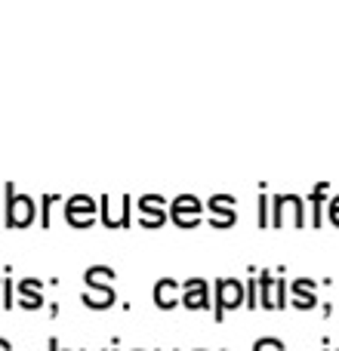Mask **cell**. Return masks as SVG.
<instances>
[{
	"mask_svg": "<svg viewBox=\"0 0 339 351\" xmlns=\"http://www.w3.org/2000/svg\"><path fill=\"white\" fill-rule=\"evenodd\" d=\"M80 216V225H86L93 219V200L90 197H74L71 200V206H68V219H78Z\"/></svg>",
	"mask_w": 339,
	"mask_h": 351,
	"instance_id": "1",
	"label": "cell"
},
{
	"mask_svg": "<svg viewBox=\"0 0 339 351\" xmlns=\"http://www.w3.org/2000/svg\"><path fill=\"white\" fill-rule=\"evenodd\" d=\"M219 299H222V305L225 308H235V305H241V287L237 284H222L219 287Z\"/></svg>",
	"mask_w": 339,
	"mask_h": 351,
	"instance_id": "2",
	"label": "cell"
},
{
	"mask_svg": "<svg viewBox=\"0 0 339 351\" xmlns=\"http://www.w3.org/2000/svg\"><path fill=\"white\" fill-rule=\"evenodd\" d=\"M185 305H188V308H204V305H207L204 284H200V290H198V284H191V293L185 296Z\"/></svg>",
	"mask_w": 339,
	"mask_h": 351,
	"instance_id": "3",
	"label": "cell"
},
{
	"mask_svg": "<svg viewBox=\"0 0 339 351\" xmlns=\"http://www.w3.org/2000/svg\"><path fill=\"white\" fill-rule=\"evenodd\" d=\"M10 213H12V216H16V219H19V222H25V219H28V222H31V200H25V197L12 200Z\"/></svg>",
	"mask_w": 339,
	"mask_h": 351,
	"instance_id": "4",
	"label": "cell"
},
{
	"mask_svg": "<svg viewBox=\"0 0 339 351\" xmlns=\"http://www.w3.org/2000/svg\"><path fill=\"white\" fill-rule=\"evenodd\" d=\"M330 216H334V219H336V222H339V197L334 200V206H330Z\"/></svg>",
	"mask_w": 339,
	"mask_h": 351,
	"instance_id": "5",
	"label": "cell"
}]
</instances>
